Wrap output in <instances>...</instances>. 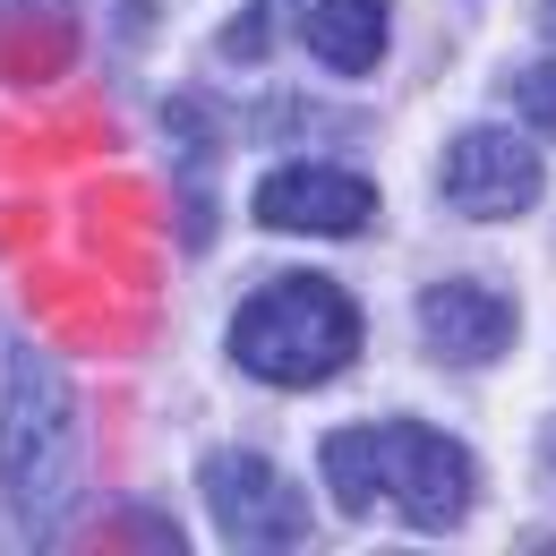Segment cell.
<instances>
[{
    "label": "cell",
    "mask_w": 556,
    "mask_h": 556,
    "mask_svg": "<svg viewBox=\"0 0 556 556\" xmlns=\"http://www.w3.org/2000/svg\"><path fill=\"white\" fill-rule=\"evenodd\" d=\"M548 26H556V0H548Z\"/></svg>",
    "instance_id": "8fae6325"
},
{
    "label": "cell",
    "mask_w": 556,
    "mask_h": 556,
    "mask_svg": "<svg viewBox=\"0 0 556 556\" xmlns=\"http://www.w3.org/2000/svg\"><path fill=\"white\" fill-rule=\"evenodd\" d=\"M308 52L343 77H368L386 61V0H317L308 9Z\"/></svg>",
    "instance_id": "ba28073f"
},
{
    "label": "cell",
    "mask_w": 556,
    "mask_h": 556,
    "mask_svg": "<svg viewBox=\"0 0 556 556\" xmlns=\"http://www.w3.org/2000/svg\"><path fill=\"white\" fill-rule=\"evenodd\" d=\"M206 505L214 522H223V540L231 548H300L308 540V505H300V488L282 480L275 463H257V454H206Z\"/></svg>",
    "instance_id": "277c9868"
},
{
    "label": "cell",
    "mask_w": 556,
    "mask_h": 556,
    "mask_svg": "<svg viewBox=\"0 0 556 556\" xmlns=\"http://www.w3.org/2000/svg\"><path fill=\"white\" fill-rule=\"evenodd\" d=\"M514 103L531 112V129H548V138H556V70H522V77H514Z\"/></svg>",
    "instance_id": "9c48e42d"
},
{
    "label": "cell",
    "mask_w": 556,
    "mask_h": 556,
    "mask_svg": "<svg viewBox=\"0 0 556 556\" xmlns=\"http://www.w3.org/2000/svg\"><path fill=\"white\" fill-rule=\"evenodd\" d=\"M326 488L343 514H368L377 496L403 505V522L419 531H454L471 514V454L445 437V428H419V419H386V428H343L326 437Z\"/></svg>",
    "instance_id": "6da1fadb"
},
{
    "label": "cell",
    "mask_w": 556,
    "mask_h": 556,
    "mask_svg": "<svg viewBox=\"0 0 556 556\" xmlns=\"http://www.w3.org/2000/svg\"><path fill=\"white\" fill-rule=\"evenodd\" d=\"M540 198V154L514 129H463L445 146V206L471 223H505Z\"/></svg>",
    "instance_id": "5b68a950"
},
{
    "label": "cell",
    "mask_w": 556,
    "mask_h": 556,
    "mask_svg": "<svg viewBox=\"0 0 556 556\" xmlns=\"http://www.w3.org/2000/svg\"><path fill=\"white\" fill-rule=\"evenodd\" d=\"M419 334H428L437 359L480 368V359H496V351L514 343V300L488 291V282H437V291L419 300Z\"/></svg>",
    "instance_id": "52a82bcc"
},
{
    "label": "cell",
    "mask_w": 556,
    "mask_h": 556,
    "mask_svg": "<svg viewBox=\"0 0 556 556\" xmlns=\"http://www.w3.org/2000/svg\"><path fill=\"white\" fill-rule=\"evenodd\" d=\"M231 359L266 386H326L359 359V308L326 275H282L231 317Z\"/></svg>",
    "instance_id": "7a4b0ae2"
},
{
    "label": "cell",
    "mask_w": 556,
    "mask_h": 556,
    "mask_svg": "<svg viewBox=\"0 0 556 556\" xmlns=\"http://www.w3.org/2000/svg\"><path fill=\"white\" fill-rule=\"evenodd\" d=\"M0 9H61V0H0Z\"/></svg>",
    "instance_id": "30bf717a"
},
{
    "label": "cell",
    "mask_w": 556,
    "mask_h": 556,
    "mask_svg": "<svg viewBox=\"0 0 556 556\" xmlns=\"http://www.w3.org/2000/svg\"><path fill=\"white\" fill-rule=\"evenodd\" d=\"M257 223L275 231H368L377 223V189L343 172V163H275L257 180Z\"/></svg>",
    "instance_id": "8992f818"
},
{
    "label": "cell",
    "mask_w": 556,
    "mask_h": 556,
    "mask_svg": "<svg viewBox=\"0 0 556 556\" xmlns=\"http://www.w3.org/2000/svg\"><path fill=\"white\" fill-rule=\"evenodd\" d=\"M0 488L35 540L70 514L77 488V403L43 351H9V403H0Z\"/></svg>",
    "instance_id": "3957f363"
}]
</instances>
